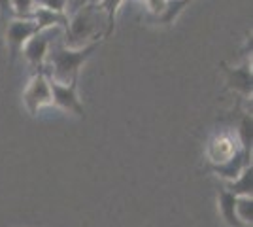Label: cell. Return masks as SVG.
Segmentation results:
<instances>
[{
    "label": "cell",
    "instance_id": "obj_1",
    "mask_svg": "<svg viewBox=\"0 0 253 227\" xmlns=\"http://www.w3.org/2000/svg\"><path fill=\"white\" fill-rule=\"evenodd\" d=\"M98 45H100V42L87 44L84 47H68L61 36L51 44V47L47 51L43 72L51 80L61 82V84L76 82L78 74H80V68L93 57V53L98 49Z\"/></svg>",
    "mask_w": 253,
    "mask_h": 227
},
{
    "label": "cell",
    "instance_id": "obj_2",
    "mask_svg": "<svg viewBox=\"0 0 253 227\" xmlns=\"http://www.w3.org/2000/svg\"><path fill=\"white\" fill-rule=\"evenodd\" d=\"M108 34L110 25L106 13L98 8V4H87L68 15L63 42L68 47H84L87 44L100 42Z\"/></svg>",
    "mask_w": 253,
    "mask_h": 227
},
{
    "label": "cell",
    "instance_id": "obj_3",
    "mask_svg": "<svg viewBox=\"0 0 253 227\" xmlns=\"http://www.w3.org/2000/svg\"><path fill=\"white\" fill-rule=\"evenodd\" d=\"M63 34H64L63 27H51V29L38 31L34 36H31L21 49L23 57H25V61L29 63V66L34 68L36 72H38V70H43L45 57H47V51H49L51 44L55 42L57 38H61Z\"/></svg>",
    "mask_w": 253,
    "mask_h": 227
},
{
    "label": "cell",
    "instance_id": "obj_4",
    "mask_svg": "<svg viewBox=\"0 0 253 227\" xmlns=\"http://www.w3.org/2000/svg\"><path fill=\"white\" fill-rule=\"evenodd\" d=\"M23 104L31 116H38L40 108L53 104L51 97V84H49V76L43 70L34 72L31 82L27 84L23 91Z\"/></svg>",
    "mask_w": 253,
    "mask_h": 227
},
{
    "label": "cell",
    "instance_id": "obj_5",
    "mask_svg": "<svg viewBox=\"0 0 253 227\" xmlns=\"http://www.w3.org/2000/svg\"><path fill=\"white\" fill-rule=\"evenodd\" d=\"M6 25V45H8V53H10V63H15V59L21 55L23 45L27 40L38 33V25L34 19H21V17H11L4 23Z\"/></svg>",
    "mask_w": 253,
    "mask_h": 227
},
{
    "label": "cell",
    "instance_id": "obj_6",
    "mask_svg": "<svg viewBox=\"0 0 253 227\" xmlns=\"http://www.w3.org/2000/svg\"><path fill=\"white\" fill-rule=\"evenodd\" d=\"M49 84H51L53 104L63 108L68 114L84 118V104L78 97V80L70 82V84H61V82H55V80L49 78Z\"/></svg>",
    "mask_w": 253,
    "mask_h": 227
},
{
    "label": "cell",
    "instance_id": "obj_7",
    "mask_svg": "<svg viewBox=\"0 0 253 227\" xmlns=\"http://www.w3.org/2000/svg\"><path fill=\"white\" fill-rule=\"evenodd\" d=\"M248 165H252V153L246 151L244 148H240L227 161L219 163V165H213V173H217V176L225 178L227 182H232Z\"/></svg>",
    "mask_w": 253,
    "mask_h": 227
},
{
    "label": "cell",
    "instance_id": "obj_8",
    "mask_svg": "<svg viewBox=\"0 0 253 227\" xmlns=\"http://www.w3.org/2000/svg\"><path fill=\"white\" fill-rule=\"evenodd\" d=\"M227 76V86L234 89L236 93H242L244 97H252L253 93V76L252 66L242 65L234 66V68H225Z\"/></svg>",
    "mask_w": 253,
    "mask_h": 227
},
{
    "label": "cell",
    "instance_id": "obj_9",
    "mask_svg": "<svg viewBox=\"0 0 253 227\" xmlns=\"http://www.w3.org/2000/svg\"><path fill=\"white\" fill-rule=\"evenodd\" d=\"M240 148H242L240 142H234V138L229 136V135H221V136H217L210 144L208 155H210V159L213 161V165H219V163L227 161L231 155H234Z\"/></svg>",
    "mask_w": 253,
    "mask_h": 227
},
{
    "label": "cell",
    "instance_id": "obj_10",
    "mask_svg": "<svg viewBox=\"0 0 253 227\" xmlns=\"http://www.w3.org/2000/svg\"><path fill=\"white\" fill-rule=\"evenodd\" d=\"M32 19L38 25V31H43V29H51V27H66L68 23V15L66 13H59V11H51L45 10V8H36Z\"/></svg>",
    "mask_w": 253,
    "mask_h": 227
},
{
    "label": "cell",
    "instance_id": "obj_11",
    "mask_svg": "<svg viewBox=\"0 0 253 227\" xmlns=\"http://www.w3.org/2000/svg\"><path fill=\"white\" fill-rule=\"evenodd\" d=\"M225 189H229V191L234 193L236 197H252L253 195V167L252 165H248L232 182H229Z\"/></svg>",
    "mask_w": 253,
    "mask_h": 227
},
{
    "label": "cell",
    "instance_id": "obj_12",
    "mask_svg": "<svg viewBox=\"0 0 253 227\" xmlns=\"http://www.w3.org/2000/svg\"><path fill=\"white\" fill-rule=\"evenodd\" d=\"M236 195L231 193L229 189H221L219 191V214L227 222L229 227H244L238 218H236Z\"/></svg>",
    "mask_w": 253,
    "mask_h": 227
},
{
    "label": "cell",
    "instance_id": "obj_13",
    "mask_svg": "<svg viewBox=\"0 0 253 227\" xmlns=\"http://www.w3.org/2000/svg\"><path fill=\"white\" fill-rule=\"evenodd\" d=\"M236 218L242 226H252L253 222V199L252 197H236Z\"/></svg>",
    "mask_w": 253,
    "mask_h": 227
},
{
    "label": "cell",
    "instance_id": "obj_14",
    "mask_svg": "<svg viewBox=\"0 0 253 227\" xmlns=\"http://www.w3.org/2000/svg\"><path fill=\"white\" fill-rule=\"evenodd\" d=\"M189 2L191 0H169V4H167L165 11H163V15L157 17V21L167 23V25L174 23L179 17V13L185 10V6H187Z\"/></svg>",
    "mask_w": 253,
    "mask_h": 227
},
{
    "label": "cell",
    "instance_id": "obj_15",
    "mask_svg": "<svg viewBox=\"0 0 253 227\" xmlns=\"http://www.w3.org/2000/svg\"><path fill=\"white\" fill-rule=\"evenodd\" d=\"M96 4H98V8L106 13L108 25H110V33H112L114 27H116L117 13H119V10H121V6L125 4V0H98Z\"/></svg>",
    "mask_w": 253,
    "mask_h": 227
},
{
    "label": "cell",
    "instance_id": "obj_16",
    "mask_svg": "<svg viewBox=\"0 0 253 227\" xmlns=\"http://www.w3.org/2000/svg\"><path fill=\"white\" fill-rule=\"evenodd\" d=\"M13 17H21V19H31L36 11V2L34 0H10Z\"/></svg>",
    "mask_w": 253,
    "mask_h": 227
},
{
    "label": "cell",
    "instance_id": "obj_17",
    "mask_svg": "<svg viewBox=\"0 0 253 227\" xmlns=\"http://www.w3.org/2000/svg\"><path fill=\"white\" fill-rule=\"evenodd\" d=\"M252 116H244L242 123H240V129H238V142L246 151L252 153V142H253V135H252Z\"/></svg>",
    "mask_w": 253,
    "mask_h": 227
},
{
    "label": "cell",
    "instance_id": "obj_18",
    "mask_svg": "<svg viewBox=\"0 0 253 227\" xmlns=\"http://www.w3.org/2000/svg\"><path fill=\"white\" fill-rule=\"evenodd\" d=\"M34 2H36V8H45V10L59 11V13L68 11V0H34Z\"/></svg>",
    "mask_w": 253,
    "mask_h": 227
},
{
    "label": "cell",
    "instance_id": "obj_19",
    "mask_svg": "<svg viewBox=\"0 0 253 227\" xmlns=\"http://www.w3.org/2000/svg\"><path fill=\"white\" fill-rule=\"evenodd\" d=\"M144 4H146V8H148V11L153 17H161L165 8H167V4H169V0H146Z\"/></svg>",
    "mask_w": 253,
    "mask_h": 227
},
{
    "label": "cell",
    "instance_id": "obj_20",
    "mask_svg": "<svg viewBox=\"0 0 253 227\" xmlns=\"http://www.w3.org/2000/svg\"><path fill=\"white\" fill-rule=\"evenodd\" d=\"M0 17H2V21H4V23L13 17V11H11V2H10V0H0Z\"/></svg>",
    "mask_w": 253,
    "mask_h": 227
},
{
    "label": "cell",
    "instance_id": "obj_21",
    "mask_svg": "<svg viewBox=\"0 0 253 227\" xmlns=\"http://www.w3.org/2000/svg\"><path fill=\"white\" fill-rule=\"evenodd\" d=\"M98 0H68V15L72 13V11L80 10V8H84V6H87V4H96Z\"/></svg>",
    "mask_w": 253,
    "mask_h": 227
},
{
    "label": "cell",
    "instance_id": "obj_22",
    "mask_svg": "<svg viewBox=\"0 0 253 227\" xmlns=\"http://www.w3.org/2000/svg\"><path fill=\"white\" fill-rule=\"evenodd\" d=\"M125 2H140V4H144L146 0H125Z\"/></svg>",
    "mask_w": 253,
    "mask_h": 227
}]
</instances>
